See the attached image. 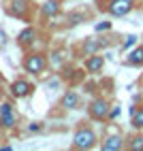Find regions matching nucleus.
Instances as JSON below:
<instances>
[{
	"label": "nucleus",
	"instance_id": "4",
	"mask_svg": "<svg viewBox=\"0 0 143 151\" xmlns=\"http://www.w3.org/2000/svg\"><path fill=\"white\" fill-rule=\"evenodd\" d=\"M124 147H126V138H124V134H122L120 130L107 132V136L103 138V143H100V149L103 151H120Z\"/></svg>",
	"mask_w": 143,
	"mask_h": 151
},
{
	"label": "nucleus",
	"instance_id": "14",
	"mask_svg": "<svg viewBox=\"0 0 143 151\" xmlns=\"http://www.w3.org/2000/svg\"><path fill=\"white\" fill-rule=\"evenodd\" d=\"M126 66H135V68L143 66V45H137L130 51V55L126 58Z\"/></svg>",
	"mask_w": 143,
	"mask_h": 151
},
{
	"label": "nucleus",
	"instance_id": "11",
	"mask_svg": "<svg viewBox=\"0 0 143 151\" xmlns=\"http://www.w3.org/2000/svg\"><path fill=\"white\" fill-rule=\"evenodd\" d=\"M28 9H30L28 0H11V2H9V9H7V11L11 13V15H15V17H26Z\"/></svg>",
	"mask_w": 143,
	"mask_h": 151
},
{
	"label": "nucleus",
	"instance_id": "5",
	"mask_svg": "<svg viewBox=\"0 0 143 151\" xmlns=\"http://www.w3.org/2000/svg\"><path fill=\"white\" fill-rule=\"evenodd\" d=\"M132 9H135V2L132 0H109L107 4V13L113 17H124L128 15Z\"/></svg>",
	"mask_w": 143,
	"mask_h": 151
},
{
	"label": "nucleus",
	"instance_id": "7",
	"mask_svg": "<svg viewBox=\"0 0 143 151\" xmlns=\"http://www.w3.org/2000/svg\"><path fill=\"white\" fill-rule=\"evenodd\" d=\"M83 68H86L88 75H100L103 68H105V55H100V51L88 55L86 62H83Z\"/></svg>",
	"mask_w": 143,
	"mask_h": 151
},
{
	"label": "nucleus",
	"instance_id": "3",
	"mask_svg": "<svg viewBox=\"0 0 143 151\" xmlns=\"http://www.w3.org/2000/svg\"><path fill=\"white\" fill-rule=\"evenodd\" d=\"M47 64H49L47 55H45V53H38V51L28 53V55L24 58V70H26V73H30V75H41V73H45V70H47Z\"/></svg>",
	"mask_w": 143,
	"mask_h": 151
},
{
	"label": "nucleus",
	"instance_id": "12",
	"mask_svg": "<svg viewBox=\"0 0 143 151\" xmlns=\"http://www.w3.org/2000/svg\"><path fill=\"white\" fill-rule=\"evenodd\" d=\"M126 149L128 151H143V132L135 130V134L126 136Z\"/></svg>",
	"mask_w": 143,
	"mask_h": 151
},
{
	"label": "nucleus",
	"instance_id": "18",
	"mask_svg": "<svg viewBox=\"0 0 143 151\" xmlns=\"http://www.w3.org/2000/svg\"><path fill=\"white\" fill-rule=\"evenodd\" d=\"M137 43V36L135 34H130V36H126V43H124V49H128V47H132Z\"/></svg>",
	"mask_w": 143,
	"mask_h": 151
},
{
	"label": "nucleus",
	"instance_id": "13",
	"mask_svg": "<svg viewBox=\"0 0 143 151\" xmlns=\"http://www.w3.org/2000/svg\"><path fill=\"white\" fill-rule=\"evenodd\" d=\"M36 41V30L30 26V28H24L22 32H19V36H17V43L22 45V47H30Z\"/></svg>",
	"mask_w": 143,
	"mask_h": 151
},
{
	"label": "nucleus",
	"instance_id": "15",
	"mask_svg": "<svg viewBox=\"0 0 143 151\" xmlns=\"http://www.w3.org/2000/svg\"><path fill=\"white\" fill-rule=\"evenodd\" d=\"M60 13V2L58 0H47L41 4V15L43 17H56Z\"/></svg>",
	"mask_w": 143,
	"mask_h": 151
},
{
	"label": "nucleus",
	"instance_id": "16",
	"mask_svg": "<svg viewBox=\"0 0 143 151\" xmlns=\"http://www.w3.org/2000/svg\"><path fill=\"white\" fill-rule=\"evenodd\" d=\"M130 126L135 130H143V106L130 109Z\"/></svg>",
	"mask_w": 143,
	"mask_h": 151
},
{
	"label": "nucleus",
	"instance_id": "2",
	"mask_svg": "<svg viewBox=\"0 0 143 151\" xmlns=\"http://www.w3.org/2000/svg\"><path fill=\"white\" fill-rule=\"evenodd\" d=\"M109 113H111V104L107 98H94L88 102V117L94 122H109Z\"/></svg>",
	"mask_w": 143,
	"mask_h": 151
},
{
	"label": "nucleus",
	"instance_id": "10",
	"mask_svg": "<svg viewBox=\"0 0 143 151\" xmlns=\"http://www.w3.org/2000/svg\"><path fill=\"white\" fill-rule=\"evenodd\" d=\"M79 102H81L79 94L75 92V89H68V92L62 96V100H60V106H62L64 111H75V109H79Z\"/></svg>",
	"mask_w": 143,
	"mask_h": 151
},
{
	"label": "nucleus",
	"instance_id": "17",
	"mask_svg": "<svg viewBox=\"0 0 143 151\" xmlns=\"http://www.w3.org/2000/svg\"><path fill=\"white\" fill-rule=\"evenodd\" d=\"M68 19H70V22H68L70 26H77V24H81V19H83V15H79V13H75V15H70Z\"/></svg>",
	"mask_w": 143,
	"mask_h": 151
},
{
	"label": "nucleus",
	"instance_id": "1",
	"mask_svg": "<svg viewBox=\"0 0 143 151\" xmlns=\"http://www.w3.org/2000/svg\"><path fill=\"white\" fill-rule=\"evenodd\" d=\"M98 145V136L94 132V128H90L88 124H81L75 134H73V143L70 147L73 149H79V151H88V149H94Z\"/></svg>",
	"mask_w": 143,
	"mask_h": 151
},
{
	"label": "nucleus",
	"instance_id": "19",
	"mask_svg": "<svg viewBox=\"0 0 143 151\" xmlns=\"http://www.w3.org/2000/svg\"><path fill=\"white\" fill-rule=\"evenodd\" d=\"M105 30H111V22H103L96 26V32H105Z\"/></svg>",
	"mask_w": 143,
	"mask_h": 151
},
{
	"label": "nucleus",
	"instance_id": "9",
	"mask_svg": "<svg viewBox=\"0 0 143 151\" xmlns=\"http://www.w3.org/2000/svg\"><path fill=\"white\" fill-rule=\"evenodd\" d=\"M100 49H103V41H100V36H88V38H83V43H81V51H83V55L98 53Z\"/></svg>",
	"mask_w": 143,
	"mask_h": 151
},
{
	"label": "nucleus",
	"instance_id": "8",
	"mask_svg": "<svg viewBox=\"0 0 143 151\" xmlns=\"http://www.w3.org/2000/svg\"><path fill=\"white\" fill-rule=\"evenodd\" d=\"M9 89H11L13 98H28L30 94L34 92V85L30 83V81H26V79H15Z\"/></svg>",
	"mask_w": 143,
	"mask_h": 151
},
{
	"label": "nucleus",
	"instance_id": "21",
	"mask_svg": "<svg viewBox=\"0 0 143 151\" xmlns=\"http://www.w3.org/2000/svg\"><path fill=\"white\" fill-rule=\"evenodd\" d=\"M2 140H4V134H2V130H0V147H2Z\"/></svg>",
	"mask_w": 143,
	"mask_h": 151
},
{
	"label": "nucleus",
	"instance_id": "20",
	"mask_svg": "<svg viewBox=\"0 0 143 151\" xmlns=\"http://www.w3.org/2000/svg\"><path fill=\"white\" fill-rule=\"evenodd\" d=\"M41 128H43V126H41V124L36 122V124H32V126H30L28 130H30V132H38V130H41Z\"/></svg>",
	"mask_w": 143,
	"mask_h": 151
},
{
	"label": "nucleus",
	"instance_id": "6",
	"mask_svg": "<svg viewBox=\"0 0 143 151\" xmlns=\"http://www.w3.org/2000/svg\"><path fill=\"white\" fill-rule=\"evenodd\" d=\"M15 126H17V115H15L13 106L9 102H2V104H0V128L13 130Z\"/></svg>",
	"mask_w": 143,
	"mask_h": 151
}]
</instances>
